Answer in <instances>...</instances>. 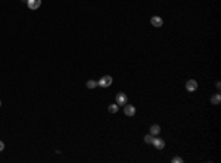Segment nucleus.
Segmentation results:
<instances>
[{
	"instance_id": "nucleus-14",
	"label": "nucleus",
	"mask_w": 221,
	"mask_h": 163,
	"mask_svg": "<svg viewBox=\"0 0 221 163\" xmlns=\"http://www.w3.org/2000/svg\"><path fill=\"white\" fill-rule=\"evenodd\" d=\"M3 148H5V143H3V141H0V152H2Z\"/></svg>"
},
{
	"instance_id": "nucleus-4",
	"label": "nucleus",
	"mask_w": 221,
	"mask_h": 163,
	"mask_svg": "<svg viewBox=\"0 0 221 163\" xmlns=\"http://www.w3.org/2000/svg\"><path fill=\"white\" fill-rule=\"evenodd\" d=\"M186 90L187 91H196L198 90V82L195 79H189L186 82Z\"/></svg>"
},
{
	"instance_id": "nucleus-10",
	"label": "nucleus",
	"mask_w": 221,
	"mask_h": 163,
	"mask_svg": "<svg viewBox=\"0 0 221 163\" xmlns=\"http://www.w3.org/2000/svg\"><path fill=\"white\" fill-rule=\"evenodd\" d=\"M85 85H87V88H96L97 81H94V79H89V81L85 82Z\"/></svg>"
},
{
	"instance_id": "nucleus-13",
	"label": "nucleus",
	"mask_w": 221,
	"mask_h": 163,
	"mask_svg": "<svg viewBox=\"0 0 221 163\" xmlns=\"http://www.w3.org/2000/svg\"><path fill=\"white\" fill-rule=\"evenodd\" d=\"M173 162L174 163H183V159L182 157H174L173 159Z\"/></svg>"
},
{
	"instance_id": "nucleus-15",
	"label": "nucleus",
	"mask_w": 221,
	"mask_h": 163,
	"mask_svg": "<svg viewBox=\"0 0 221 163\" xmlns=\"http://www.w3.org/2000/svg\"><path fill=\"white\" fill-rule=\"evenodd\" d=\"M0 106H2V100H0Z\"/></svg>"
},
{
	"instance_id": "nucleus-7",
	"label": "nucleus",
	"mask_w": 221,
	"mask_h": 163,
	"mask_svg": "<svg viewBox=\"0 0 221 163\" xmlns=\"http://www.w3.org/2000/svg\"><path fill=\"white\" fill-rule=\"evenodd\" d=\"M150 24H152L155 28H159V27H162L164 21H162V18H159V16H152L150 18Z\"/></svg>"
},
{
	"instance_id": "nucleus-2",
	"label": "nucleus",
	"mask_w": 221,
	"mask_h": 163,
	"mask_svg": "<svg viewBox=\"0 0 221 163\" xmlns=\"http://www.w3.org/2000/svg\"><path fill=\"white\" fill-rule=\"evenodd\" d=\"M127 100H128V99H127V96H125L124 93H118V94H117V104H118V106H125V104H127Z\"/></svg>"
},
{
	"instance_id": "nucleus-6",
	"label": "nucleus",
	"mask_w": 221,
	"mask_h": 163,
	"mask_svg": "<svg viewBox=\"0 0 221 163\" xmlns=\"http://www.w3.org/2000/svg\"><path fill=\"white\" fill-rule=\"evenodd\" d=\"M152 144H153V147H155V148H158V150H162V148L165 147V141L162 140V138H153Z\"/></svg>"
},
{
	"instance_id": "nucleus-5",
	"label": "nucleus",
	"mask_w": 221,
	"mask_h": 163,
	"mask_svg": "<svg viewBox=\"0 0 221 163\" xmlns=\"http://www.w3.org/2000/svg\"><path fill=\"white\" fill-rule=\"evenodd\" d=\"M124 113L127 115V116H134L136 115V107L134 106H131V104H125L124 106Z\"/></svg>"
},
{
	"instance_id": "nucleus-9",
	"label": "nucleus",
	"mask_w": 221,
	"mask_h": 163,
	"mask_svg": "<svg viewBox=\"0 0 221 163\" xmlns=\"http://www.w3.org/2000/svg\"><path fill=\"white\" fill-rule=\"evenodd\" d=\"M161 132V126L159 125H152L150 126V135H158Z\"/></svg>"
},
{
	"instance_id": "nucleus-11",
	"label": "nucleus",
	"mask_w": 221,
	"mask_h": 163,
	"mask_svg": "<svg viewBox=\"0 0 221 163\" xmlns=\"http://www.w3.org/2000/svg\"><path fill=\"white\" fill-rule=\"evenodd\" d=\"M118 104H109V107H108V110H109V113H117L118 112Z\"/></svg>"
},
{
	"instance_id": "nucleus-8",
	"label": "nucleus",
	"mask_w": 221,
	"mask_h": 163,
	"mask_svg": "<svg viewBox=\"0 0 221 163\" xmlns=\"http://www.w3.org/2000/svg\"><path fill=\"white\" fill-rule=\"evenodd\" d=\"M211 103H212V104H215V106H218V104L221 103V96L220 94H214V96L211 97Z\"/></svg>"
},
{
	"instance_id": "nucleus-1",
	"label": "nucleus",
	"mask_w": 221,
	"mask_h": 163,
	"mask_svg": "<svg viewBox=\"0 0 221 163\" xmlns=\"http://www.w3.org/2000/svg\"><path fill=\"white\" fill-rule=\"evenodd\" d=\"M97 85H100L103 88H106V87H111L112 85V77H109V75H105L102 78L97 81Z\"/></svg>"
},
{
	"instance_id": "nucleus-3",
	"label": "nucleus",
	"mask_w": 221,
	"mask_h": 163,
	"mask_svg": "<svg viewBox=\"0 0 221 163\" xmlns=\"http://www.w3.org/2000/svg\"><path fill=\"white\" fill-rule=\"evenodd\" d=\"M41 5V0H27V6L31 11H37Z\"/></svg>"
},
{
	"instance_id": "nucleus-12",
	"label": "nucleus",
	"mask_w": 221,
	"mask_h": 163,
	"mask_svg": "<svg viewBox=\"0 0 221 163\" xmlns=\"http://www.w3.org/2000/svg\"><path fill=\"white\" fill-rule=\"evenodd\" d=\"M152 141H153V135H150V134L145 135V143H147V144H152Z\"/></svg>"
}]
</instances>
